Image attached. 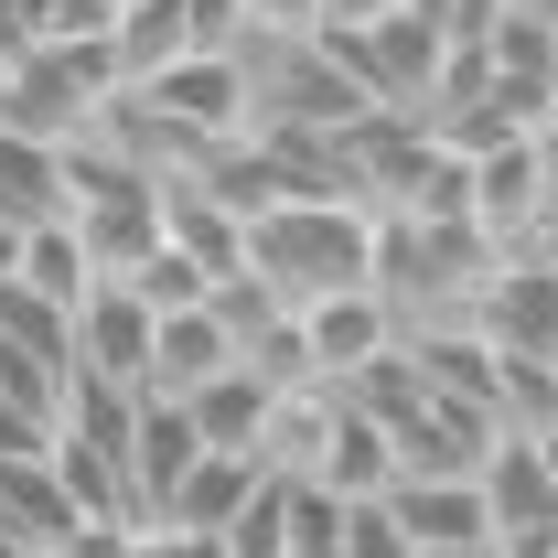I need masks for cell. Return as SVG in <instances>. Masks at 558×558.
Listing matches in <instances>:
<instances>
[{
	"label": "cell",
	"mask_w": 558,
	"mask_h": 558,
	"mask_svg": "<svg viewBox=\"0 0 558 558\" xmlns=\"http://www.w3.org/2000/svg\"><path fill=\"white\" fill-rule=\"evenodd\" d=\"M409 558H494V548H409Z\"/></svg>",
	"instance_id": "20"
},
{
	"label": "cell",
	"mask_w": 558,
	"mask_h": 558,
	"mask_svg": "<svg viewBox=\"0 0 558 558\" xmlns=\"http://www.w3.org/2000/svg\"><path fill=\"white\" fill-rule=\"evenodd\" d=\"M462 333L505 365V376H548L558 365V269L548 258H494L462 301Z\"/></svg>",
	"instance_id": "2"
},
{
	"label": "cell",
	"mask_w": 558,
	"mask_h": 558,
	"mask_svg": "<svg viewBox=\"0 0 558 558\" xmlns=\"http://www.w3.org/2000/svg\"><path fill=\"white\" fill-rule=\"evenodd\" d=\"M65 387H108V398H150V312L130 290H97L75 312V376Z\"/></svg>",
	"instance_id": "4"
},
{
	"label": "cell",
	"mask_w": 558,
	"mask_h": 558,
	"mask_svg": "<svg viewBox=\"0 0 558 558\" xmlns=\"http://www.w3.org/2000/svg\"><path fill=\"white\" fill-rule=\"evenodd\" d=\"M11 290H33L44 312H65V323H75V312H86L108 279H97V258L75 247V226L54 215V226H33V236H22V269H11Z\"/></svg>",
	"instance_id": "9"
},
{
	"label": "cell",
	"mask_w": 558,
	"mask_h": 558,
	"mask_svg": "<svg viewBox=\"0 0 558 558\" xmlns=\"http://www.w3.org/2000/svg\"><path fill=\"white\" fill-rule=\"evenodd\" d=\"M11 269H22V226H0V290H11Z\"/></svg>",
	"instance_id": "17"
},
{
	"label": "cell",
	"mask_w": 558,
	"mask_h": 558,
	"mask_svg": "<svg viewBox=\"0 0 558 558\" xmlns=\"http://www.w3.org/2000/svg\"><path fill=\"white\" fill-rule=\"evenodd\" d=\"M344 558H409L398 515H387V494H376V505H344Z\"/></svg>",
	"instance_id": "15"
},
{
	"label": "cell",
	"mask_w": 558,
	"mask_h": 558,
	"mask_svg": "<svg viewBox=\"0 0 558 558\" xmlns=\"http://www.w3.org/2000/svg\"><path fill=\"white\" fill-rule=\"evenodd\" d=\"M279 548H290V558H344V494L279 484Z\"/></svg>",
	"instance_id": "14"
},
{
	"label": "cell",
	"mask_w": 558,
	"mask_h": 558,
	"mask_svg": "<svg viewBox=\"0 0 558 558\" xmlns=\"http://www.w3.org/2000/svg\"><path fill=\"white\" fill-rule=\"evenodd\" d=\"M236 365V333H226V312H161L150 323V398H194V387H215Z\"/></svg>",
	"instance_id": "7"
},
{
	"label": "cell",
	"mask_w": 558,
	"mask_h": 558,
	"mask_svg": "<svg viewBox=\"0 0 558 558\" xmlns=\"http://www.w3.org/2000/svg\"><path fill=\"white\" fill-rule=\"evenodd\" d=\"M108 290H130V301L150 312V323H161V312H205V301H215V279L194 269L183 247H150V258H140L130 279H108Z\"/></svg>",
	"instance_id": "13"
},
{
	"label": "cell",
	"mask_w": 558,
	"mask_h": 558,
	"mask_svg": "<svg viewBox=\"0 0 558 558\" xmlns=\"http://www.w3.org/2000/svg\"><path fill=\"white\" fill-rule=\"evenodd\" d=\"M119 558H226L215 537H194V526H130L119 537Z\"/></svg>",
	"instance_id": "16"
},
{
	"label": "cell",
	"mask_w": 558,
	"mask_h": 558,
	"mask_svg": "<svg viewBox=\"0 0 558 558\" xmlns=\"http://www.w3.org/2000/svg\"><path fill=\"white\" fill-rule=\"evenodd\" d=\"M0 558H44V548H11V537H0Z\"/></svg>",
	"instance_id": "21"
},
{
	"label": "cell",
	"mask_w": 558,
	"mask_h": 558,
	"mask_svg": "<svg viewBox=\"0 0 558 558\" xmlns=\"http://www.w3.org/2000/svg\"><path fill=\"white\" fill-rule=\"evenodd\" d=\"M258 484H269L258 462H236V451H205V462L183 473V494H172L150 526H194V537H215V526H226V515H236V505H247Z\"/></svg>",
	"instance_id": "12"
},
{
	"label": "cell",
	"mask_w": 558,
	"mask_h": 558,
	"mask_svg": "<svg viewBox=\"0 0 558 558\" xmlns=\"http://www.w3.org/2000/svg\"><path fill=\"white\" fill-rule=\"evenodd\" d=\"M526 258H548V269H558V205H548V226H537V247H526Z\"/></svg>",
	"instance_id": "19"
},
{
	"label": "cell",
	"mask_w": 558,
	"mask_h": 558,
	"mask_svg": "<svg viewBox=\"0 0 558 558\" xmlns=\"http://www.w3.org/2000/svg\"><path fill=\"white\" fill-rule=\"evenodd\" d=\"M537 440V462H548V494H558V429H526Z\"/></svg>",
	"instance_id": "18"
},
{
	"label": "cell",
	"mask_w": 558,
	"mask_h": 558,
	"mask_svg": "<svg viewBox=\"0 0 558 558\" xmlns=\"http://www.w3.org/2000/svg\"><path fill=\"white\" fill-rule=\"evenodd\" d=\"M290 333H301V365L323 376V387H354L376 354H398V312H387V290H333V301H301L290 312Z\"/></svg>",
	"instance_id": "3"
},
{
	"label": "cell",
	"mask_w": 558,
	"mask_h": 558,
	"mask_svg": "<svg viewBox=\"0 0 558 558\" xmlns=\"http://www.w3.org/2000/svg\"><path fill=\"white\" fill-rule=\"evenodd\" d=\"M172 409L194 418V440H205V451H236V462H247V451H258V429H269V387H258L247 365H226L215 387L172 398Z\"/></svg>",
	"instance_id": "10"
},
{
	"label": "cell",
	"mask_w": 558,
	"mask_h": 558,
	"mask_svg": "<svg viewBox=\"0 0 558 558\" xmlns=\"http://www.w3.org/2000/svg\"><path fill=\"white\" fill-rule=\"evenodd\" d=\"M333 398H344V387H333ZM312 484L344 494V505H376V494L398 484V440H387L365 409H344V418H333V440H323V462H312Z\"/></svg>",
	"instance_id": "8"
},
{
	"label": "cell",
	"mask_w": 558,
	"mask_h": 558,
	"mask_svg": "<svg viewBox=\"0 0 558 558\" xmlns=\"http://www.w3.org/2000/svg\"><path fill=\"white\" fill-rule=\"evenodd\" d=\"M236 279L269 290L279 312L333 301V290H376V215L365 205H258L247 247H236Z\"/></svg>",
	"instance_id": "1"
},
{
	"label": "cell",
	"mask_w": 558,
	"mask_h": 558,
	"mask_svg": "<svg viewBox=\"0 0 558 558\" xmlns=\"http://www.w3.org/2000/svg\"><path fill=\"white\" fill-rule=\"evenodd\" d=\"M65 215V150H44V140H11L0 130V226H54Z\"/></svg>",
	"instance_id": "11"
},
{
	"label": "cell",
	"mask_w": 558,
	"mask_h": 558,
	"mask_svg": "<svg viewBox=\"0 0 558 558\" xmlns=\"http://www.w3.org/2000/svg\"><path fill=\"white\" fill-rule=\"evenodd\" d=\"M194 462H205L194 418L172 409V398H140V418H130V515H140V526L183 494V473H194Z\"/></svg>",
	"instance_id": "6"
},
{
	"label": "cell",
	"mask_w": 558,
	"mask_h": 558,
	"mask_svg": "<svg viewBox=\"0 0 558 558\" xmlns=\"http://www.w3.org/2000/svg\"><path fill=\"white\" fill-rule=\"evenodd\" d=\"M387 515L409 548H494V515L473 473H398L387 484Z\"/></svg>",
	"instance_id": "5"
}]
</instances>
